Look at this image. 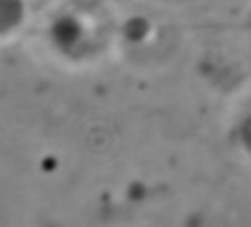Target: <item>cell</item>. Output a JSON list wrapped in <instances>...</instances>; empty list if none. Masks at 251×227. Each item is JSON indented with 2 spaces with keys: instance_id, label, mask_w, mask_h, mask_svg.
I'll return each instance as SVG.
<instances>
[{
  "instance_id": "obj_1",
  "label": "cell",
  "mask_w": 251,
  "mask_h": 227,
  "mask_svg": "<svg viewBox=\"0 0 251 227\" xmlns=\"http://www.w3.org/2000/svg\"><path fill=\"white\" fill-rule=\"evenodd\" d=\"M24 16V0H0V33L14 29Z\"/></svg>"
}]
</instances>
